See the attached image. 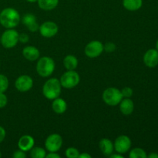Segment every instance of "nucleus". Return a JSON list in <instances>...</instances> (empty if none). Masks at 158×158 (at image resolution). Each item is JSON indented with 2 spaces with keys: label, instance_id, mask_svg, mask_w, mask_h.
Returning a JSON list of instances; mask_svg holds the SVG:
<instances>
[{
  "label": "nucleus",
  "instance_id": "nucleus-32",
  "mask_svg": "<svg viewBox=\"0 0 158 158\" xmlns=\"http://www.w3.org/2000/svg\"><path fill=\"white\" fill-rule=\"evenodd\" d=\"M46 158H60V156L59 154H56L55 152H50L49 154H46Z\"/></svg>",
  "mask_w": 158,
  "mask_h": 158
},
{
  "label": "nucleus",
  "instance_id": "nucleus-6",
  "mask_svg": "<svg viewBox=\"0 0 158 158\" xmlns=\"http://www.w3.org/2000/svg\"><path fill=\"white\" fill-rule=\"evenodd\" d=\"M80 80V75L74 70H68L64 73L60 78L61 86L66 89H71L79 84Z\"/></svg>",
  "mask_w": 158,
  "mask_h": 158
},
{
  "label": "nucleus",
  "instance_id": "nucleus-8",
  "mask_svg": "<svg viewBox=\"0 0 158 158\" xmlns=\"http://www.w3.org/2000/svg\"><path fill=\"white\" fill-rule=\"evenodd\" d=\"M103 51V45L101 42L94 40L88 43L85 47V54L89 58H96L101 55Z\"/></svg>",
  "mask_w": 158,
  "mask_h": 158
},
{
  "label": "nucleus",
  "instance_id": "nucleus-18",
  "mask_svg": "<svg viewBox=\"0 0 158 158\" xmlns=\"http://www.w3.org/2000/svg\"><path fill=\"white\" fill-rule=\"evenodd\" d=\"M99 146H100V151H102V153L106 156L111 155L113 151H114V144H113L112 142L107 138L102 139L100 141Z\"/></svg>",
  "mask_w": 158,
  "mask_h": 158
},
{
  "label": "nucleus",
  "instance_id": "nucleus-4",
  "mask_svg": "<svg viewBox=\"0 0 158 158\" xmlns=\"http://www.w3.org/2000/svg\"><path fill=\"white\" fill-rule=\"evenodd\" d=\"M121 91L114 87L107 88L103 93V100L109 106H117L122 100Z\"/></svg>",
  "mask_w": 158,
  "mask_h": 158
},
{
  "label": "nucleus",
  "instance_id": "nucleus-20",
  "mask_svg": "<svg viewBox=\"0 0 158 158\" xmlns=\"http://www.w3.org/2000/svg\"><path fill=\"white\" fill-rule=\"evenodd\" d=\"M38 5L40 9L45 11H50L58 6L59 0H38Z\"/></svg>",
  "mask_w": 158,
  "mask_h": 158
},
{
  "label": "nucleus",
  "instance_id": "nucleus-36",
  "mask_svg": "<svg viewBox=\"0 0 158 158\" xmlns=\"http://www.w3.org/2000/svg\"><path fill=\"white\" fill-rule=\"evenodd\" d=\"M27 2H37L38 0H26Z\"/></svg>",
  "mask_w": 158,
  "mask_h": 158
},
{
  "label": "nucleus",
  "instance_id": "nucleus-9",
  "mask_svg": "<svg viewBox=\"0 0 158 158\" xmlns=\"http://www.w3.org/2000/svg\"><path fill=\"white\" fill-rule=\"evenodd\" d=\"M114 147L119 154H126L131 147V139L126 135L120 136L116 139Z\"/></svg>",
  "mask_w": 158,
  "mask_h": 158
},
{
  "label": "nucleus",
  "instance_id": "nucleus-30",
  "mask_svg": "<svg viewBox=\"0 0 158 158\" xmlns=\"http://www.w3.org/2000/svg\"><path fill=\"white\" fill-rule=\"evenodd\" d=\"M29 37L26 33H22L19 35V41L21 42L22 43H26L29 41Z\"/></svg>",
  "mask_w": 158,
  "mask_h": 158
},
{
  "label": "nucleus",
  "instance_id": "nucleus-5",
  "mask_svg": "<svg viewBox=\"0 0 158 158\" xmlns=\"http://www.w3.org/2000/svg\"><path fill=\"white\" fill-rule=\"evenodd\" d=\"M19 34L15 29H7L0 37V43H2L3 47L6 49L15 47L19 42Z\"/></svg>",
  "mask_w": 158,
  "mask_h": 158
},
{
  "label": "nucleus",
  "instance_id": "nucleus-23",
  "mask_svg": "<svg viewBox=\"0 0 158 158\" xmlns=\"http://www.w3.org/2000/svg\"><path fill=\"white\" fill-rule=\"evenodd\" d=\"M129 157L131 158H147L148 155H147L146 152L143 149L137 148H134L131 151Z\"/></svg>",
  "mask_w": 158,
  "mask_h": 158
},
{
  "label": "nucleus",
  "instance_id": "nucleus-19",
  "mask_svg": "<svg viewBox=\"0 0 158 158\" xmlns=\"http://www.w3.org/2000/svg\"><path fill=\"white\" fill-rule=\"evenodd\" d=\"M143 0H123V6L129 11H137L141 8Z\"/></svg>",
  "mask_w": 158,
  "mask_h": 158
},
{
  "label": "nucleus",
  "instance_id": "nucleus-26",
  "mask_svg": "<svg viewBox=\"0 0 158 158\" xmlns=\"http://www.w3.org/2000/svg\"><path fill=\"white\" fill-rule=\"evenodd\" d=\"M121 94L123 97H125V98H130V97H132L133 95V89H131V87H124L121 90Z\"/></svg>",
  "mask_w": 158,
  "mask_h": 158
},
{
  "label": "nucleus",
  "instance_id": "nucleus-13",
  "mask_svg": "<svg viewBox=\"0 0 158 158\" xmlns=\"http://www.w3.org/2000/svg\"><path fill=\"white\" fill-rule=\"evenodd\" d=\"M22 23L27 27V29L30 32H36L37 30H39V28H40V26L37 23L36 17L33 14H26L23 16V18L22 19Z\"/></svg>",
  "mask_w": 158,
  "mask_h": 158
},
{
  "label": "nucleus",
  "instance_id": "nucleus-15",
  "mask_svg": "<svg viewBox=\"0 0 158 158\" xmlns=\"http://www.w3.org/2000/svg\"><path fill=\"white\" fill-rule=\"evenodd\" d=\"M23 55L26 60L29 61H35L40 57V51L36 47L32 46H28L23 50Z\"/></svg>",
  "mask_w": 158,
  "mask_h": 158
},
{
  "label": "nucleus",
  "instance_id": "nucleus-7",
  "mask_svg": "<svg viewBox=\"0 0 158 158\" xmlns=\"http://www.w3.org/2000/svg\"><path fill=\"white\" fill-rule=\"evenodd\" d=\"M63 144V139L60 135L52 134L46 138L45 141L46 149L49 152H56L61 148Z\"/></svg>",
  "mask_w": 158,
  "mask_h": 158
},
{
  "label": "nucleus",
  "instance_id": "nucleus-38",
  "mask_svg": "<svg viewBox=\"0 0 158 158\" xmlns=\"http://www.w3.org/2000/svg\"><path fill=\"white\" fill-rule=\"evenodd\" d=\"M2 157V154H1V152H0V157Z\"/></svg>",
  "mask_w": 158,
  "mask_h": 158
},
{
  "label": "nucleus",
  "instance_id": "nucleus-3",
  "mask_svg": "<svg viewBox=\"0 0 158 158\" xmlns=\"http://www.w3.org/2000/svg\"><path fill=\"white\" fill-rule=\"evenodd\" d=\"M55 69V63L52 58L43 56L39 60L36 65V71L42 77H48L51 76Z\"/></svg>",
  "mask_w": 158,
  "mask_h": 158
},
{
  "label": "nucleus",
  "instance_id": "nucleus-22",
  "mask_svg": "<svg viewBox=\"0 0 158 158\" xmlns=\"http://www.w3.org/2000/svg\"><path fill=\"white\" fill-rule=\"evenodd\" d=\"M46 152L43 148H39V147H35V148H32L31 149L30 156L32 158H44L46 157Z\"/></svg>",
  "mask_w": 158,
  "mask_h": 158
},
{
  "label": "nucleus",
  "instance_id": "nucleus-37",
  "mask_svg": "<svg viewBox=\"0 0 158 158\" xmlns=\"http://www.w3.org/2000/svg\"><path fill=\"white\" fill-rule=\"evenodd\" d=\"M156 49L158 51V40L157 41V43H156Z\"/></svg>",
  "mask_w": 158,
  "mask_h": 158
},
{
  "label": "nucleus",
  "instance_id": "nucleus-2",
  "mask_svg": "<svg viewBox=\"0 0 158 158\" xmlns=\"http://www.w3.org/2000/svg\"><path fill=\"white\" fill-rule=\"evenodd\" d=\"M61 83L58 79H49L43 85V95L49 100H54L60 97L61 94Z\"/></svg>",
  "mask_w": 158,
  "mask_h": 158
},
{
  "label": "nucleus",
  "instance_id": "nucleus-28",
  "mask_svg": "<svg viewBox=\"0 0 158 158\" xmlns=\"http://www.w3.org/2000/svg\"><path fill=\"white\" fill-rule=\"evenodd\" d=\"M8 103V99L4 93H0V108H3L6 106Z\"/></svg>",
  "mask_w": 158,
  "mask_h": 158
},
{
  "label": "nucleus",
  "instance_id": "nucleus-27",
  "mask_svg": "<svg viewBox=\"0 0 158 158\" xmlns=\"http://www.w3.org/2000/svg\"><path fill=\"white\" fill-rule=\"evenodd\" d=\"M116 45L114 44V43H111V42H110V43H106V44L103 46V49H104L105 51H106L107 52H113L114 51H115L116 49Z\"/></svg>",
  "mask_w": 158,
  "mask_h": 158
},
{
  "label": "nucleus",
  "instance_id": "nucleus-1",
  "mask_svg": "<svg viewBox=\"0 0 158 158\" xmlns=\"http://www.w3.org/2000/svg\"><path fill=\"white\" fill-rule=\"evenodd\" d=\"M19 21V13L13 8H6L0 13V23L5 28L12 29L18 26Z\"/></svg>",
  "mask_w": 158,
  "mask_h": 158
},
{
  "label": "nucleus",
  "instance_id": "nucleus-11",
  "mask_svg": "<svg viewBox=\"0 0 158 158\" xmlns=\"http://www.w3.org/2000/svg\"><path fill=\"white\" fill-rule=\"evenodd\" d=\"M39 30L43 37L51 38L58 32V26L53 22H45L40 26Z\"/></svg>",
  "mask_w": 158,
  "mask_h": 158
},
{
  "label": "nucleus",
  "instance_id": "nucleus-35",
  "mask_svg": "<svg viewBox=\"0 0 158 158\" xmlns=\"http://www.w3.org/2000/svg\"><path fill=\"white\" fill-rule=\"evenodd\" d=\"M110 157L111 158H123V157L120 154H112V155H110Z\"/></svg>",
  "mask_w": 158,
  "mask_h": 158
},
{
  "label": "nucleus",
  "instance_id": "nucleus-34",
  "mask_svg": "<svg viewBox=\"0 0 158 158\" xmlns=\"http://www.w3.org/2000/svg\"><path fill=\"white\" fill-rule=\"evenodd\" d=\"M148 157L149 158H158V154L156 153H151V154L148 156Z\"/></svg>",
  "mask_w": 158,
  "mask_h": 158
},
{
  "label": "nucleus",
  "instance_id": "nucleus-21",
  "mask_svg": "<svg viewBox=\"0 0 158 158\" xmlns=\"http://www.w3.org/2000/svg\"><path fill=\"white\" fill-rule=\"evenodd\" d=\"M63 65L67 70H74L78 66V60L74 56L68 55L63 60Z\"/></svg>",
  "mask_w": 158,
  "mask_h": 158
},
{
  "label": "nucleus",
  "instance_id": "nucleus-33",
  "mask_svg": "<svg viewBox=\"0 0 158 158\" xmlns=\"http://www.w3.org/2000/svg\"><path fill=\"white\" fill-rule=\"evenodd\" d=\"M80 158H91V155H89L87 153H83V154H79V157Z\"/></svg>",
  "mask_w": 158,
  "mask_h": 158
},
{
  "label": "nucleus",
  "instance_id": "nucleus-16",
  "mask_svg": "<svg viewBox=\"0 0 158 158\" xmlns=\"http://www.w3.org/2000/svg\"><path fill=\"white\" fill-rule=\"evenodd\" d=\"M119 104H120V112L126 116L132 114L134 110V102L130 98H125L124 100H121Z\"/></svg>",
  "mask_w": 158,
  "mask_h": 158
},
{
  "label": "nucleus",
  "instance_id": "nucleus-31",
  "mask_svg": "<svg viewBox=\"0 0 158 158\" xmlns=\"http://www.w3.org/2000/svg\"><path fill=\"white\" fill-rule=\"evenodd\" d=\"M5 137H6V131L2 127L0 126V143L3 141Z\"/></svg>",
  "mask_w": 158,
  "mask_h": 158
},
{
  "label": "nucleus",
  "instance_id": "nucleus-24",
  "mask_svg": "<svg viewBox=\"0 0 158 158\" xmlns=\"http://www.w3.org/2000/svg\"><path fill=\"white\" fill-rule=\"evenodd\" d=\"M9 87V80L5 75L0 74V93L6 92Z\"/></svg>",
  "mask_w": 158,
  "mask_h": 158
},
{
  "label": "nucleus",
  "instance_id": "nucleus-12",
  "mask_svg": "<svg viewBox=\"0 0 158 158\" xmlns=\"http://www.w3.org/2000/svg\"><path fill=\"white\" fill-rule=\"evenodd\" d=\"M143 63L148 67L154 68L158 65V51L156 49H151L145 52Z\"/></svg>",
  "mask_w": 158,
  "mask_h": 158
},
{
  "label": "nucleus",
  "instance_id": "nucleus-10",
  "mask_svg": "<svg viewBox=\"0 0 158 158\" xmlns=\"http://www.w3.org/2000/svg\"><path fill=\"white\" fill-rule=\"evenodd\" d=\"M33 86V80L29 76L23 75L17 78L15 82V86L20 92H27Z\"/></svg>",
  "mask_w": 158,
  "mask_h": 158
},
{
  "label": "nucleus",
  "instance_id": "nucleus-25",
  "mask_svg": "<svg viewBox=\"0 0 158 158\" xmlns=\"http://www.w3.org/2000/svg\"><path fill=\"white\" fill-rule=\"evenodd\" d=\"M79 154L80 152L77 148H69L66 151V156L68 158H77L79 157Z\"/></svg>",
  "mask_w": 158,
  "mask_h": 158
},
{
  "label": "nucleus",
  "instance_id": "nucleus-17",
  "mask_svg": "<svg viewBox=\"0 0 158 158\" xmlns=\"http://www.w3.org/2000/svg\"><path fill=\"white\" fill-rule=\"evenodd\" d=\"M52 108L55 113L58 114H62L65 113V111L67 109V104L63 99L57 97L53 100V102L52 103Z\"/></svg>",
  "mask_w": 158,
  "mask_h": 158
},
{
  "label": "nucleus",
  "instance_id": "nucleus-29",
  "mask_svg": "<svg viewBox=\"0 0 158 158\" xmlns=\"http://www.w3.org/2000/svg\"><path fill=\"white\" fill-rule=\"evenodd\" d=\"M14 158H26V154H25V151H22L19 149V151H15L13 154Z\"/></svg>",
  "mask_w": 158,
  "mask_h": 158
},
{
  "label": "nucleus",
  "instance_id": "nucleus-14",
  "mask_svg": "<svg viewBox=\"0 0 158 158\" xmlns=\"http://www.w3.org/2000/svg\"><path fill=\"white\" fill-rule=\"evenodd\" d=\"M35 144V140L33 137L29 135H23L20 137L18 142V147L20 150L23 151H29L32 149Z\"/></svg>",
  "mask_w": 158,
  "mask_h": 158
}]
</instances>
